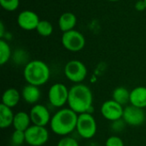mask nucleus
Returning <instances> with one entry per match:
<instances>
[{"label":"nucleus","mask_w":146,"mask_h":146,"mask_svg":"<svg viewBox=\"0 0 146 146\" xmlns=\"http://www.w3.org/2000/svg\"><path fill=\"white\" fill-rule=\"evenodd\" d=\"M39 21L38 15L32 10H23L17 16L18 26L25 31L36 30Z\"/></svg>","instance_id":"f8f14e48"},{"label":"nucleus","mask_w":146,"mask_h":146,"mask_svg":"<svg viewBox=\"0 0 146 146\" xmlns=\"http://www.w3.org/2000/svg\"><path fill=\"white\" fill-rule=\"evenodd\" d=\"M78 115L70 108H62L51 116L50 127L58 136H68L76 130Z\"/></svg>","instance_id":"f03ea898"},{"label":"nucleus","mask_w":146,"mask_h":146,"mask_svg":"<svg viewBox=\"0 0 146 146\" xmlns=\"http://www.w3.org/2000/svg\"><path fill=\"white\" fill-rule=\"evenodd\" d=\"M100 112L104 119L111 122L122 119L124 108L113 99L105 101L100 109Z\"/></svg>","instance_id":"1a4fd4ad"},{"label":"nucleus","mask_w":146,"mask_h":146,"mask_svg":"<svg viewBox=\"0 0 146 146\" xmlns=\"http://www.w3.org/2000/svg\"><path fill=\"white\" fill-rule=\"evenodd\" d=\"M26 143L30 146H43L49 140V132L45 127L32 125L25 131Z\"/></svg>","instance_id":"6e6552de"},{"label":"nucleus","mask_w":146,"mask_h":146,"mask_svg":"<svg viewBox=\"0 0 146 146\" xmlns=\"http://www.w3.org/2000/svg\"><path fill=\"white\" fill-rule=\"evenodd\" d=\"M135 9L138 10V11H144L146 9V5L145 0H137L136 3H135Z\"/></svg>","instance_id":"cd10ccee"},{"label":"nucleus","mask_w":146,"mask_h":146,"mask_svg":"<svg viewBox=\"0 0 146 146\" xmlns=\"http://www.w3.org/2000/svg\"><path fill=\"white\" fill-rule=\"evenodd\" d=\"M22 99L29 104H37L41 98V92L38 86L27 84L21 90Z\"/></svg>","instance_id":"ddd939ff"},{"label":"nucleus","mask_w":146,"mask_h":146,"mask_svg":"<svg viewBox=\"0 0 146 146\" xmlns=\"http://www.w3.org/2000/svg\"><path fill=\"white\" fill-rule=\"evenodd\" d=\"M14 117H15V114L13 113L12 109L1 104H0V127L2 129H6L13 126Z\"/></svg>","instance_id":"a211bd4d"},{"label":"nucleus","mask_w":146,"mask_h":146,"mask_svg":"<svg viewBox=\"0 0 146 146\" xmlns=\"http://www.w3.org/2000/svg\"><path fill=\"white\" fill-rule=\"evenodd\" d=\"M21 94L15 88H9L5 90L2 96V103L3 104L9 107L11 109L15 108L21 100Z\"/></svg>","instance_id":"dca6fc26"},{"label":"nucleus","mask_w":146,"mask_h":146,"mask_svg":"<svg viewBox=\"0 0 146 146\" xmlns=\"http://www.w3.org/2000/svg\"><path fill=\"white\" fill-rule=\"evenodd\" d=\"M130 104L140 109L146 108V87L137 86L130 92Z\"/></svg>","instance_id":"4468645a"},{"label":"nucleus","mask_w":146,"mask_h":146,"mask_svg":"<svg viewBox=\"0 0 146 146\" xmlns=\"http://www.w3.org/2000/svg\"><path fill=\"white\" fill-rule=\"evenodd\" d=\"M12 57V52L9 43L1 38L0 40V64L3 66Z\"/></svg>","instance_id":"aec40b11"},{"label":"nucleus","mask_w":146,"mask_h":146,"mask_svg":"<svg viewBox=\"0 0 146 146\" xmlns=\"http://www.w3.org/2000/svg\"><path fill=\"white\" fill-rule=\"evenodd\" d=\"M97 130V121L92 113H83L78 115L76 132L82 139H92L96 135Z\"/></svg>","instance_id":"20e7f679"},{"label":"nucleus","mask_w":146,"mask_h":146,"mask_svg":"<svg viewBox=\"0 0 146 146\" xmlns=\"http://www.w3.org/2000/svg\"><path fill=\"white\" fill-rule=\"evenodd\" d=\"M93 104L92 90L82 83L75 84L69 89L68 104V108L78 115L91 113Z\"/></svg>","instance_id":"f257e3e1"},{"label":"nucleus","mask_w":146,"mask_h":146,"mask_svg":"<svg viewBox=\"0 0 146 146\" xmlns=\"http://www.w3.org/2000/svg\"><path fill=\"white\" fill-rule=\"evenodd\" d=\"M61 40L63 47L71 52L80 51L86 45V38L84 35L75 29L63 33Z\"/></svg>","instance_id":"423d86ee"},{"label":"nucleus","mask_w":146,"mask_h":146,"mask_svg":"<svg viewBox=\"0 0 146 146\" xmlns=\"http://www.w3.org/2000/svg\"><path fill=\"white\" fill-rule=\"evenodd\" d=\"M4 33H5V32H4V25H3V21H1L0 22V37H1V38L3 37Z\"/></svg>","instance_id":"c85d7f7f"},{"label":"nucleus","mask_w":146,"mask_h":146,"mask_svg":"<svg viewBox=\"0 0 146 146\" xmlns=\"http://www.w3.org/2000/svg\"><path fill=\"white\" fill-rule=\"evenodd\" d=\"M0 4L6 11H15L19 8L20 0H0Z\"/></svg>","instance_id":"b1692460"},{"label":"nucleus","mask_w":146,"mask_h":146,"mask_svg":"<svg viewBox=\"0 0 146 146\" xmlns=\"http://www.w3.org/2000/svg\"><path fill=\"white\" fill-rule=\"evenodd\" d=\"M145 5H146V0H145Z\"/></svg>","instance_id":"7c9ffc66"},{"label":"nucleus","mask_w":146,"mask_h":146,"mask_svg":"<svg viewBox=\"0 0 146 146\" xmlns=\"http://www.w3.org/2000/svg\"><path fill=\"white\" fill-rule=\"evenodd\" d=\"M50 76L49 66L41 60L29 61L23 69V77L27 83L38 87L46 84Z\"/></svg>","instance_id":"7ed1b4c3"},{"label":"nucleus","mask_w":146,"mask_h":146,"mask_svg":"<svg viewBox=\"0 0 146 146\" xmlns=\"http://www.w3.org/2000/svg\"><path fill=\"white\" fill-rule=\"evenodd\" d=\"M76 24H77V17L72 12H65L62 14L58 19L59 29L63 33L74 29Z\"/></svg>","instance_id":"2eb2a0df"},{"label":"nucleus","mask_w":146,"mask_h":146,"mask_svg":"<svg viewBox=\"0 0 146 146\" xmlns=\"http://www.w3.org/2000/svg\"><path fill=\"white\" fill-rule=\"evenodd\" d=\"M31 123L32 121L29 113H27L25 111H20L15 114L14 121H13V127L15 130L25 132L29 127L32 126Z\"/></svg>","instance_id":"f3484780"},{"label":"nucleus","mask_w":146,"mask_h":146,"mask_svg":"<svg viewBox=\"0 0 146 146\" xmlns=\"http://www.w3.org/2000/svg\"><path fill=\"white\" fill-rule=\"evenodd\" d=\"M69 89L62 83H55L52 85L48 92V99L55 108L62 109L68 100Z\"/></svg>","instance_id":"0eeeda50"},{"label":"nucleus","mask_w":146,"mask_h":146,"mask_svg":"<svg viewBox=\"0 0 146 146\" xmlns=\"http://www.w3.org/2000/svg\"><path fill=\"white\" fill-rule=\"evenodd\" d=\"M13 60H14V62L16 63V64H27V62H28V61H27V59H28V55H27V53L25 51V50H16L15 51V53H14V55H13Z\"/></svg>","instance_id":"5701e85b"},{"label":"nucleus","mask_w":146,"mask_h":146,"mask_svg":"<svg viewBox=\"0 0 146 146\" xmlns=\"http://www.w3.org/2000/svg\"><path fill=\"white\" fill-rule=\"evenodd\" d=\"M64 74L66 78L74 83L80 84L84 81L87 76L86 66L79 60H71L64 67Z\"/></svg>","instance_id":"39448f33"},{"label":"nucleus","mask_w":146,"mask_h":146,"mask_svg":"<svg viewBox=\"0 0 146 146\" xmlns=\"http://www.w3.org/2000/svg\"><path fill=\"white\" fill-rule=\"evenodd\" d=\"M125 125H127V124L123 121V119H121V120H118V121H115L112 122V129L115 132H121V130L124 129Z\"/></svg>","instance_id":"bb28decb"},{"label":"nucleus","mask_w":146,"mask_h":146,"mask_svg":"<svg viewBox=\"0 0 146 146\" xmlns=\"http://www.w3.org/2000/svg\"><path fill=\"white\" fill-rule=\"evenodd\" d=\"M130 92L128 89L123 86L116 87L112 92V99L124 106L130 103Z\"/></svg>","instance_id":"6ab92c4d"},{"label":"nucleus","mask_w":146,"mask_h":146,"mask_svg":"<svg viewBox=\"0 0 146 146\" xmlns=\"http://www.w3.org/2000/svg\"><path fill=\"white\" fill-rule=\"evenodd\" d=\"M56 146H80L78 141L69 136H65L60 139Z\"/></svg>","instance_id":"393cba45"},{"label":"nucleus","mask_w":146,"mask_h":146,"mask_svg":"<svg viewBox=\"0 0 146 146\" xmlns=\"http://www.w3.org/2000/svg\"><path fill=\"white\" fill-rule=\"evenodd\" d=\"M122 119L127 125L131 127H139L145 121L146 115L144 109L130 104L124 108Z\"/></svg>","instance_id":"9d476101"},{"label":"nucleus","mask_w":146,"mask_h":146,"mask_svg":"<svg viewBox=\"0 0 146 146\" xmlns=\"http://www.w3.org/2000/svg\"><path fill=\"white\" fill-rule=\"evenodd\" d=\"M105 146H125L123 140L115 135L110 136L106 139Z\"/></svg>","instance_id":"a878e982"},{"label":"nucleus","mask_w":146,"mask_h":146,"mask_svg":"<svg viewBox=\"0 0 146 146\" xmlns=\"http://www.w3.org/2000/svg\"><path fill=\"white\" fill-rule=\"evenodd\" d=\"M29 115L33 125L46 127L50 124L51 116L49 110L43 104H34L30 110Z\"/></svg>","instance_id":"9b49d317"},{"label":"nucleus","mask_w":146,"mask_h":146,"mask_svg":"<svg viewBox=\"0 0 146 146\" xmlns=\"http://www.w3.org/2000/svg\"><path fill=\"white\" fill-rule=\"evenodd\" d=\"M136 1H137V0H136Z\"/></svg>","instance_id":"2f4dec72"},{"label":"nucleus","mask_w":146,"mask_h":146,"mask_svg":"<svg viewBox=\"0 0 146 146\" xmlns=\"http://www.w3.org/2000/svg\"><path fill=\"white\" fill-rule=\"evenodd\" d=\"M107 1H110V2H119L121 0H107Z\"/></svg>","instance_id":"c756f323"},{"label":"nucleus","mask_w":146,"mask_h":146,"mask_svg":"<svg viewBox=\"0 0 146 146\" xmlns=\"http://www.w3.org/2000/svg\"><path fill=\"white\" fill-rule=\"evenodd\" d=\"M11 144L15 146L22 145L24 143H26V135L25 132L23 131H19V130H15L13 133L11 134Z\"/></svg>","instance_id":"4be33fe9"},{"label":"nucleus","mask_w":146,"mask_h":146,"mask_svg":"<svg viewBox=\"0 0 146 146\" xmlns=\"http://www.w3.org/2000/svg\"><path fill=\"white\" fill-rule=\"evenodd\" d=\"M36 31L40 36L48 37L50 36L53 33V26L50 21L46 20H40Z\"/></svg>","instance_id":"412c9836"}]
</instances>
